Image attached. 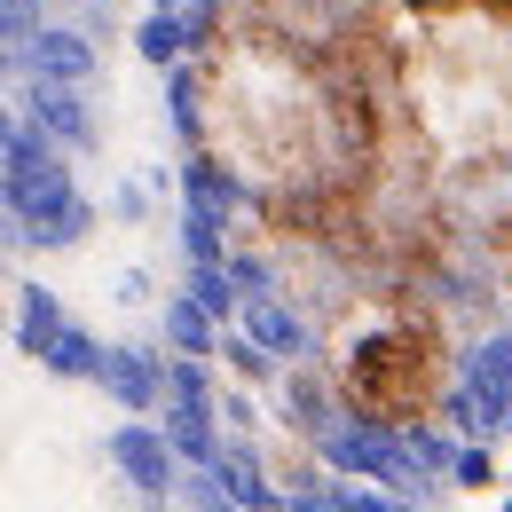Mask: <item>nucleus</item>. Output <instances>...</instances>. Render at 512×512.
Segmentation results:
<instances>
[{
  "instance_id": "1",
  "label": "nucleus",
  "mask_w": 512,
  "mask_h": 512,
  "mask_svg": "<svg viewBox=\"0 0 512 512\" xmlns=\"http://www.w3.org/2000/svg\"><path fill=\"white\" fill-rule=\"evenodd\" d=\"M32 127L48 134V142H87V134H95L71 79H32Z\"/></svg>"
},
{
  "instance_id": "2",
  "label": "nucleus",
  "mask_w": 512,
  "mask_h": 512,
  "mask_svg": "<svg viewBox=\"0 0 512 512\" xmlns=\"http://www.w3.org/2000/svg\"><path fill=\"white\" fill-rule=\"evenodd\" d=\"M95 379L111 386L127 410H150L158 394H166V379H158V363L150 355H134V347H111V355H95Z\"/></svg>"
},
{
  "instance_id": "3",
  "label": "nucleus",
  "mask_w": 512,
  "mask_h": 512,
  "mask_svg": "<svg viewBox=\"0 0 512 512\" xmlns=\"http://www.w3.org/2000/svg\"><path fill=\"white\" fill-rule=\"evenodd\" d=\"M111 457L127 465L142 489H166V481H174V449H166L158 426H119V434H111Z\"/></svg>"
},
{
  "instance_id": "4",
  "label": "nucleus",
  "mask_w": 512,
  "mask_h": 512,
  "mask_svg": "<svg viewBox=\"0 0 512 512\" xmlns=\"http://www.w3.org/2000/svg\"><path fill=\"white\" fill-rule=\"evenodd\" d=\"M24 48H32V79H71V87H79V79L95 71V48H87L79 32H32Z\"/></svg>"
},
{
  "instance_id": "5",
  "label": "nucleus",
  "mask_w": 512,
  "mask_h": 512,
  "mask_svg": "<svg viewBox=\"0 0 512 512\" xmlns=\"http://www.w3.org/2000/svg\"><path fill=\"white\" fill-rule=\"evenodd\" d=\"M245 339L268 347V355H284V347H300V316L284 300H268V292H245Z\"/></svg>"
},
{
  "instance_id": "6",
  "label": "nucleus",
  "mask_w": 512,
  "mask_h": 512,
  "mask_svg": "<svg viewBox=\"0 0 512 512\" xmlns=\"http://www.w3.org/2000/svg\"><path fill=\"white\" fill-rule=\"evenodd\" d=\"M166 449H182L190 465H213V449H221L213 410H205V402H174V410H166Z\"/></svg>"
},
{
  "instance_id": "7",
  "label": "nucleus",
  "mask_w": 512,
  "mask_h": 512,
  "mask_svg": "<svg viewBox=\"0 0 512 512\" xmlns=\"http://www.w3.org/2000/svg\"><path fill=\"white\" fill-rule=\"evenodd\" d=\"M213 481H221V497H237V505H276V489L260 481V465L245 449H213Z\"/></svg>"
},
{
  "instance_id": "8",
  "label": "nucleus",
  "mask_w": 512,
  "mask_h": 512,
  "mask_svg": "<svg viewBox=\"0 0 512 512\" xmlns=\"http://www.w3.org/2000/svg\"><path fill=\"white\" fill-rule=\"evenodd\" d=\"M134 48H142L150 64H182V48H190V16H182V8H158V16H142Z\"/></svg>"
},
{
  "instance_id": "9",
  "label": "nucleus",
  "mask_w": 512,
  "mask_h": 512,
  "mask_svg": "<svg viewBox=\"0 0 512 512\" xmlns=\"http://www.w3.org/2000/svg\"><path fill=\"white\" fill-rule=\"evenodd\" d=\"M95 355H103V347H95L87 331L56 323V339H48V355H40V363H48V371H64V379H95Z\"/></svg>"
},
{
  "instance_id": "10",
  "label": "nucleus",
  "mask_w": 512,
  "mask_h": 512,
  "mask_svg": "<svg viewBox=\"0 0 512 512\" xmlns=\"http://www.w3.org/2000/svg\"><path fill=\"white\" fill-rule=\"evenodd\" d=\"M505 410H512V394H505V386H481V379H465V394H457V426L489 434V426H505Z\"/></svg>"
},
{
  "instance_id": "11",
  "label": "nucleus",
  "mask_w": 512,
  "mask_h": 512,
  "mask_svg": "<svg viewBox=\"0 0 512 512\" xmlns=\"http://www.w3.org/2000/svg\"><path fill=\"white\" fill-rule=\"evenodd\" d=\"M56 323H64V308H56L48 292H24V323H16V347H24V355H48Z\"/></svg>"
},
{
  "instance_id": "12",
  "label": "nucleus",
  "mask_w": 512,
  "mask_h": 512,
  "mask_svg": "<svg viewBox=\"0 0 512 512\" xmlns=\"http://www.w3.org/2000/svg\"><path fill=\"white\" fill-rule=\"evenodd\" d=\"M166 331H174L182 355H213V316H205L197 300H174V308H166Z\"/></svg>"
},
{
  "instance_id": "13",
  "label": "nucleus",
  "mask_w": 512,
  "mask_h": 512,
  "mask_svg": "<svg viewBox=\"0 0 512 512\" xmlns=\"http://www.w3.org/2000/svg\"><path fill=\"white\" fill-rule=\"evenodd\" d=\"M79 229H87V205H79V197H64V205H56V213H40V221H24V237H32V245H71Z\"/></svg>"
},
{
  "instance_id": "14",
  "label": "nucleus",
  "mask_w": 512,
  "mask_h": 512,
  "mask_svg": "<svg viewBox=\"0 0 512 512\" xmlns=\"http://www.w3.org/2000/svg\"><path fill=\"white\" fill-rule=\"evenodd\" d=\"M190 197H197V213H229V197H237V182H229L221 166H190Z\"/></svg>"
},
{
  "instance_id": "15",
  "label": "nucleus",
  "mask_w": 512,
  "mask_h": 512,
  "mask_svg": "<svg viewBox=\"0 0 512 512\" xmlns=\"http://www.w3.org/2000/svg\"><path fill=\"white\" fill-rule=\"evenodd\" d=\"M197 308H205V316H229V308H237V284H229V268H221V260H213V268H197Z\"/></svg>"
},
{
  "instance_id": "16",
  "label": "nucleus",
  "mask_w": 512,
  "mask_h": 512,
  "mask_svg": "<svg viewBox=\"0 0 512 512\" xmlns=\"http://www.w3.org/2000/svg\"><path fill=\"white\" fill-rule=\"evenodd\" d=\"M190 260H197V268L221 260V213H197V205H190Z\"/></svg>"
},
{
  "instance_id": "17",
  "label": "nucleus",
  "mask_w": 512,
  "mask_h": 512,
  "mask_svg": "<svg viewBox=\"0 0 512 512\" xmlns=\"http://www.w3.org/2000/svg\"><path fill=\"white\" fill-rule=\"evenodd\" d=\"M473 379H481V386H505V394H512V339H489V347L473 355Z\"/></svg>"
},
{
  "instance_id": "18",
  "label": "nucleus",
  "mask_w": 512,
  "mask_h": 512,
  "mask_svg": "<svg viewBox=\"0 0 512 512\" xmlns=\"http://www.w3.org/2000/svg\"><path fill=\"white\" fill-rule=\"evenodd\" d=\"M40 32V0H0V40H32Z\"/></svg>"
},
{
  "instance_id": "19",
  "label": "nucleus",
  "mask_w": 512,
  "mask_h": 512,
  "mask_svg": "<svg viewBox=\"0 0 512 512\" xmlns=\"http://www.w3.org/2000/svg\"><path fill=\"white\" fill-rule=\"evenodd\" d=\"M449 465H457V481H465V489H489V481H497V465H489V449H457Z\"/></svg>"
},
{
  "instance_id": "20",
  "label": "nucleus",
  "mask_w": 512,
  "mask_h": 512,
  "mask_svg": "<svg viewBox=\"0 0 512 512\" xmlns=\"http://www.w3.org/2000/svg\"><path fill=\"white\" fill-rule=\"evenodd\" d=\"M229 363H237L245 379H268V371H276V355H268V347H253V339H229Z\"/></svg>"
},
{
  "instance_id": "21",
  "label": "nucleus",
  "mask_w": 512,
  "mask_h": 512,
  "mask_svg": "<svg viewBox=\"0 0 512 512\" xmlns=\"http://www.w3.org/2000/svg\"><path fill=\"white\" fill-rule=\"evenodd\" d=\"M174 402H205V371L197 363H174Z\"/></svg>"
},
{
  "instance_id": "22",
  "label": "nucleus",
  "mask_w": 512,
  "mask_h": 512,
  "mask_svg": "<svg viewBox=\"0 0 512 512\" xmlns=\"http://www.w3.org/2000/svg\"><path fill=\"white\" fill-rule=\"evenodd\" d=\"M71 8H87V0H71Z\"/></svg>"
},
{
  "instance_id": "23",
  "label": "nucleus",
  "mask_w": 512,
  "mask_h": 512,
  "mask_svg": "<svg viewBox=\"0 0 512 512\" xmlns=\"http://www.w3.org/2000/svg\"><path fill=\"white\" fill-rule=\"evenodd\" d=\"M505 426H512V410H505Z\"/></svg>"
}]
</instances>
